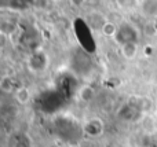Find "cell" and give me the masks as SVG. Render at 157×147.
<instances>
[{
    "label": "cell",
    "instance_id": "obj_8",
    "mask_svg": "<svg viewBox=\"0 0 157 147\" xmlns=\"http://www.w3.org/2000/svg\"><path fill=\"white\" fill-rule=\"evenodd\" d=\"M14 96H15V101L18 102L19 105H26L28 102L30 101V92H29V90L25 87L18 88V90L15 91V94H14Z\"/></svg>",
    "mask_w": 157,
    "mask_h": 147
},
{
    "label": "cell",
    "instance_id": "obj_4",
    "mask_svg": "<svg viewBox=\"0 0 157 147\" xmlns=\"http://www.w3.org/2000/svg\"><path fill=\"white\" fill-rule=\"evenodd\" d=\"M130 105H132L134 107H135L138 112H147V110H150V107H152V101H150L149 98H146V96H144V98H131L130 101Z\"/></svg>",
    "mask_w": 157,
    "mask_h": 147
},
{
    "label": "cell",
    "instance_id": "obj_5",
    "mask_svg": "<svg viewBox=\"0 0 157 147\" xmlns=\"http://www.w3.org/2000/svg\"><path fill=\"white\" fill-rule=\"evenodd\" d=\"M119 114H120V118H123V120H135L136 117L141 116V112H138L132 105L128 103L120 110Z\"/></svg>",
    "mask_w": 157,
    "mask_h": 147
},
{
    "label": "cell",
    "instance_id": "obj_1",
    "mask_svg": "<svg viewBox=\"0 0 157 147\" xmlns=\"http://www.w3.org/2000/svg\"><path fill=\"white\" fill-rule=\"evenodd\" d=\"M139 37V33L138 30L135 29V26L130 24H121L117 29V33L114 36L116 41L120 44V46H124V44L128 43H136Z\"/></svg>",
    "mask_w": 157,
    "mask_h": 147
},
{
    "label": "cell",
    "instance_id": "obj_9",
    "mask_svg": "<svg viewBox=\"0 0 157 147\" xmlns=\"http://www.w3.org/2000/svg\"><path fill=\"white\" fill-rule=\"evenodd\" d=\"M136 52H138V46H136V43H128V44L121 46V54L124 55V58H127V59L135 58Z\"/></svg>",
    "mask_w": 157,
    "mask_h": 147
},
{
    "label": "cell",
    "instance_id": "obj_2",
    "mask_svg": "<svg viewBox=\"0 0 157 147\" xmlns=\"http://www.w3.org/2000/svg\"><path fill=\"white\" fill-rule=\"evenodd\" d=\"M29 69L35 73H40L47 68V55L44 52H33L28 61Z\"/></svg>",
    "mask_w": 157,
    "mask_h": 147
},
{
    "label": "cell",
    "instance_id": "obj_3",
    "mask_svg": "<svg viewBox=\"0 0 157 147\" xmlns=\"http://www.w3.org/2000/svg\"><path fill=\"white\" fill-rule=\"evenodd\" d=\"M103 128H105V125H103L102 120H99V118H92V120L86 123L83 131H84V134L88 135L90 138H98L99 135H102Z\"/></svg>",
    "mask_w": 157,
    "mask_h": 147
},
{
    "label": "cell",
    "instance_id": "obj_13",
    "mask_svg": "<svg viewBox=\"0 0 157 147\" xmlns=\"http://www.w3.org/2000/svg\"><path fill=\"white\" fill-rule=\"evenodd\" d=\"M13 147H30L29 143L26 142V140H17L15 143H14Z\"/></svg>",
    "mask_w": 157,
    "mask_h": 147
},
{
    "label": "cell",
    "instance_id": "obj_6",
    "mask_svg": "<svg viewBox=\"0 0 157 147\" xmlns=\"http://www.w3.org/2000/svg\"><path fill=\"white\" fill-rule=\"evenodd\" d=\"M105 18H103L102 14L99 13H91L88 17V25L92 28V29H101L105 26Z\"/></svg>",
    "mask_w": 157,
    "mask_h": 147
},
{
    "label": "cell",
    "instance_id": "obj_12",
    "mask_svg": "<svg viewBox=\"0 0 157 147\" xmlns=\"http://www.w3.org/2000/svg\"><path fill=\"white\" fill-rule=\"evenodd\" d=\"M117 29H119V28H117L113 22H106L105 26L102 28V33L105 36H108V37H112V36H116Z\"/></svg>",
    "mask_w": 157,
    "mask_h": 147
},
{
    "label": "cell",
    "instance_id": "obj_11",
    "mask_svg": "<svg viewBox=\"0 0 157 147\" xmlns=\"http://www.w3.org/2000/svg\"><path fill=\"white\" fill-rule=\"evenodd\" d=\"M141 6H142V11H144L146 15H149V17L157 15V2L147 0V2L141 3Z\"/></svg>",
    "mask_w": 157,
    "mask_h": 147
},
{
    "label": "cell",
    "instance_id": "obj_7",
    "mask_svg": "<svg viewBox=\"0 0 157 147\" xmlns=\"http://www.w3.org/2000/svg\"><path fill=\"white\" fill-rule=\"evenodd\" d=\"M15 84H14V80L10 76H3L0 80V91L3 94H13Z\"/></svg>",
    "mask_w": 157,
    "mask_h": 147
},
{
    "label": "cell",
    "instance_id": "obj_10",
    "mask_svg": "<svg viewBox=\"0 0 157 147\" xmlns=\"http://www.w3.org/2000/svg\"><path fill=\"white\" fill-rule=\"evenodd\" d=\"M78 96H80V99L84 102H91L92 99L95 98V91H94V88L90 87V85H84V87L80 88V91H78Z\"/></svg>",
    "mask_w": 157,
    "mask_h": 147
}]
</instances>
